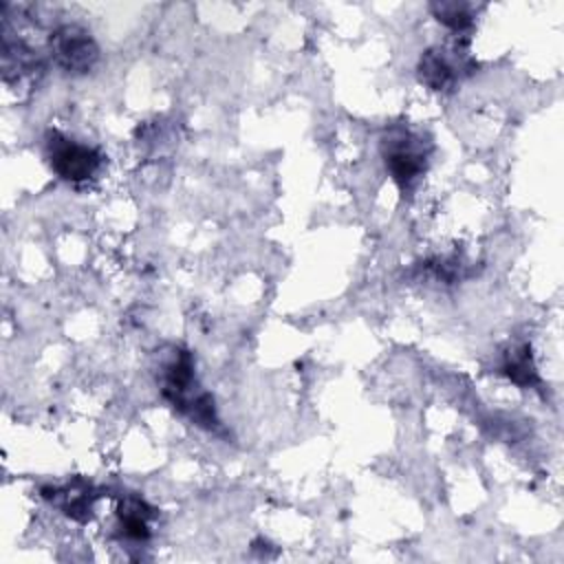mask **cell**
<instances>
[{"label": "cell", "instance_id": "cell-7", "mask_svg": "<svg viewBox=\"0 0 564 564\" xmlns=\"http://www.w3.org/2000/svg\"><path fill=\"white\" fill-rule=\"evenodd\" d=\"M46 498H51L66 516H70L73 520H88L93 516V509H95V498L97 494L93 491V487L84 480H75V482H68L59 489H53L51 494H44Z\"/></svg>", "mask_w": 564, "mask_h": 564}, {"label": "cell", "instance_id": "cell-9", "mask_svg": "<svg viewBox=\"0 0 564 564\" xmlns=\"http://www.w3.org/2000/svg\"><path fill=\"white\" fill-rule=\"evenodd\" d=\"M430 11L443 26H447L452 33H456V37H467L469 31L474 29L476 15H474V7L467 2H458V0L432 2Z\"/></svg>", "mask_w": 564, "mask_h": 564}, {"label": "cell", "instance_id": "cell-6", "mask_svg": "<svg viewBox=\"0 0 564 564\" xmlns=\"http://www.w3.org/2000/svg\"><path fill=\"white\" fill-rule=\"evenodd\" d=\"M154 509L139 496H126L117 507L121 535L132 542H145L150 538V520Z\"/></svg>", "mask_w": 564, "mask_h": 564}, {"label": "cell", "instance_id": "cell-5", "mask_svg": "<svg viewBox=\"0 0 564 564\" xmlns=\"http://www.w3.org/2000/svg\"><path fill=\"white\" fill-rule=\"evenodd\" d=\"M471 62L467 57V42L456 40L454 46L427 48L416 66L419 79L432 90H449L456 82L469 73Z\"/></svg>", "mask_w": 564, "mask_h": 564}, {"label": "cell", "instance_id": "cell-1", "mask_svg": "<svg viewBox=\"0 0 564 564\" xmlns=\"http://www.w3.org/2000/svg\"><path fill=\"white\" fill-rule=\"evenodd\" d=\"M156 381L161 397L167 401L170 408H174L181 416L189 419L198 427L216 432L220 421L216 416L214 399L209 392H205L194 372V359L192 352L181 346H170L167 352L161 355Z\"/></svg>", "mask_w": 564, "mask_h": 564}, {"label": "cell", "instance_id": "cell-4", "mask_svg": "<svg viewBox=\"0 0 564 564\" xmlns=\"http://www.w3.org/2000/svg\"><path fill=\"white\" fill-rule=\"evenodd\" d=\"M48 51L57 68L68 75H86L99 62V46L79 24H62L48 37Z\"/></svg>", "mask_w": 564, "mask_h": 564}, {"label": "cell", "instance_id": "cell-3", "mask_svg": "<svg viewBox=\"0 0 564 564\" xmlns=\"http://www.w3.org/2000/svg\"><path fill=\"white\" fill-rule=\"evenodd\" d=\"M44 150L51 170L68 183L90 181L99 174L104 165V156L97 148L79 143L57 130L46 132Z\"/></svg>", "mask_w": 564, "mask_h": 564}, {"label": "cell", "instance_id": "cell-2", "mask_svg": "<svg viewBox=\"0 0 564 564\" xmlns=\"http://www.w3.org/2000/svg\"><path fill=\"white\" fill-rule=\"evenodd\" d=\"M379 150L383 165L390 172L392 181L399 185V189L403 194L412 192L427 172L432 152L430 139L403 123H394L383 132Z\"/></svg>", "mask_w": 564, "mask_h": 564}, {"label": "cell", "instance_id": "cell-8", "mask_svg": "<svg viewBox=\"0 0 564 564\" xmlns=\"http://www.w3.org/2000/svg\"><path fill=\"white\" fill-rule=\"evenodd\" d=\"M500 372L516 386L520 388H533L540 383L538 377V368L533 364V355H531V346L527 344H518L511 346L500 361Z\"/></svg>", "mask_w": 564, "mask_h": 564}]
</instances>
